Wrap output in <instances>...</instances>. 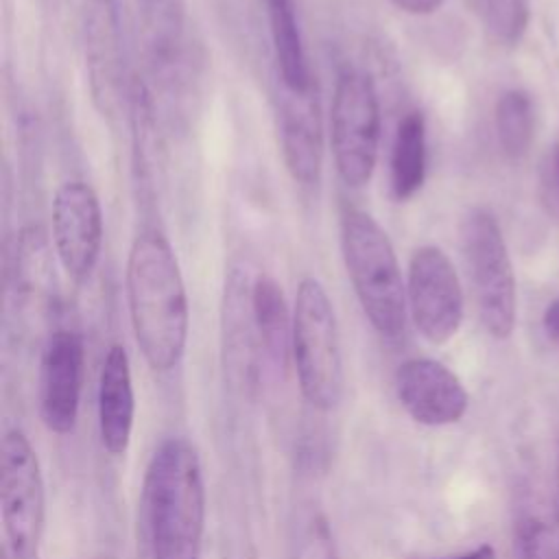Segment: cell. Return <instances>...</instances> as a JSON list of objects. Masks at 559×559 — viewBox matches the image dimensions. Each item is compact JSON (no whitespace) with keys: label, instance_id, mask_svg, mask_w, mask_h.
I'll return each mask as SVG.
<instances>
[{"label":"cell","instance_id":"cell-17","mask_svg":"<svg viewBox=\"0 0 559 559\" xmlns=\"http://www.w3.org/2000/svg\"><path fill=\"white\" fill-rule=\"evenodd\" d=\"M251 310L262 347L275 367H284L293 347V310H288L280 282L269 273H258L251 282Z\"/></svg>","mask_w":559,"mask_h":559},{"label":"cell","instance_id":"cell-25","mask_svg":"<svg viewBox=\"0 0 559 559\" xmlns=\"http://www.w3.org/2000/svg\"><path fill=\"white\" fill-rule=\"evenodd\" d=\"M445 0H391V4L408 15H430L441 9Z\"/></svg>","mask_w":559,"mask_h":559},{"label":"cell","instance_id":"cell-12","mask_svg":"<svg viewBox=\"0 0 559 559\" xmlns=\"http://www.w3.org/2000/svg\"><path fill=\"white\" fill-rule=\"evenodd\" d=\"M395 395L406 415L430 428L465 417L469 393L461 378L435 358H408L395 369Z\"/></svg>","mask_w":559,"mask_h":559},{"label":"cell","instance_id":"cell-22","mask_svg":"<svg viewBox=\"0 0 559 559\" xmlns=\"http://www.w3.org/2000/svg\"><path fill=\"white\" fill-rule=\"evenodd\" d=\"M290 559H341L325 513L310 511L299 520L290 542Z\"/></svg>","mask_w":559,"mask_h":559},{"label":"cell","instance_id":"cell-4","mask_svg":"<svg viewBox=\"0 0 559 559\" xmlns=\"http://www.w3.org/2000/svg\"><path fill=\"white\" fill-rule=\"evenodd\" d=\"M290 358L304 400L317 411H332L343 395V352L334 306L314 277H304L293 304Z\"/></svg>","mask_w":559,"mask_h":559},{"label":"cell","instance_id":"cell-24","mask_svg":"<svg viewBox=\"0 0 559 559\" xmlns=\"http://www.w3.org/2000/svg\"><path fill=\"white\" fill-rule=\"evenodd\" d=\"M542 328L546 338L559 347V297L550 299L542 314Z\"/></svg>","mask_w":559,"mask_h":559},{"label":"cell","instance_id":"cell-19","mask_svg":"<svg viewBox=\"0 0 559 559\" xmlns=\"http://www.w3.org/2000/svg\"><path fill=\"white\" fill-rule=\"evenodd\" d=\"M496 138L509 159H522L535 140V100L522 87L504 90L493 107Z\"/></svg>","mask_w":559,"mask_h":559},{"label":"cell","instance_id":"cell-28","mask_svg":"<svg viewBox=\"0 0 559 559\" xmlns=\"http://www.w3.org/2000/svg\"><path fill=\"white\" fill-rule=\"evenodd\" d=\"M142 2H144V7H159V4H168L173 0H142Z\"/></svg>","mask_w":559,"mask_h":559},{"label":"cell","instance_id":"cell-14","mask_svg":"<svg viewBox=\"0 0 559 559\" xmlns=\"http://www.w3.org/2000/svg\"><path fill=\"white\" fill-rule=\"evenodd\" d=\"M223 356L225 371L238 386H253L262 347L251 310V282L240 269H231L223 295Z\"/></svg>","mask_w":559,"mask_h":559},{"label":"cell","instance_id":"cell-27","mask_svg":"<svg viewBox=\"0 0 559 559\" xmlns=\"http://www.w3.org/2000/svg\"><path fill=\"white\" fill-rule=\"evenodd\" d=\"M555 483H557V493H559V441H557V452H555Z\"/></svg>","mask_w":559,"mask_h":559},{"label":"cell","instance_id":"cell-15","mask_svg":"<svg viewBox=\"0 0 559 559\" xmlns=\"http://www.w3.org/2000/svg\"><path fill=\"white\" fill-rule=\"evenodd\" d=\"M98 435L107 454L122 456L129 450L135 424V391L129 354L114 343L103 360L98 376Z\"/></svg>","mask_w":559,"mask_h":559},{"label":"cell","instance_id":"cell-13","mask_svg":"<svg viewBox=\"0 0 559 559\" xmlns=\"http://www.w3.org/2000/svg\"><path fill=\"white\" fill-rule=\"evenodd\" d=\"M277 103L280 146L286 170L299 186H317L323 170V124L317 83L304 92L282 87Z\"/></svg>","mask_w":559,"mask_h":559},{"label":"cell","instance_id":"cell-21","mask_svg":"<svg viewBox=\"0 0 559 559\" xmlns=\"http://www.w3.org/2000/svg\"><path fill=\"white\" fill-rule=\"evenodd\" d=\"M518 542L522 559H559V518L531 511L520 518Z\"/></svg>","mask_w":559,"mask_h":559},{"label":"cell","instance_id":"cell-26","mask_svg":"<svg viewBox=\"0 0 559 559\" xmlns=\"http://www.w3.org/2000/svg\"><path fill=\"white\" fill-rule=\"evenodd\" d=\"M441 559H498L496 548L491 544H480L472 550H465L461 555H452V557H441Z\"/></svg>","mask_w":559,"mask_h":559},{"label":"cell","instance_id":"cell-11","mask_svg":"<svg viewBox=\"0 0 559 559\" xmlns=\"http://www.w3.org/2000/svg\"><path fill=\"white\" fill-rule=\"evenodd\" d=\"M83 41L94 105L103 116H114L129 94L124 41L116 0H85Z\"/></svg>","mask_w":559,"mask_h":559},{"label":"cell","instance_id":"cell-8","mask_svg":"<svg viewBox=\"0 0 559 559\" xmlns=\"http://www.w3.org/2000/svg\"><path fill=\"white\" fill-rule=\"evenodd\" d=\"M408 314L417 332L432 345L456 336L463 323V288L448 253L437 245H421L408 262Z\"/></svg>","mask_w":559,"mask_h":559},{"label":"cell","instance_id":"cell-29","mask_svg":"<svg viewBox=\"0 0 559 559\" xmlns=\"http://www.w3.org/2000/svg\"><path fill=\"white\" fill-rule=\"evenodd\" d=\"M2 559H11V557H9V552H7V550H4V557H2Z\"/></svg>","mask_w":559,"mask_h":559},{"label":"cell","instance_id":"cell-5","mask_svg":"<svg viewBox=\"0 0 559 559\" xmlns=\"http://www.w3.org/2000/svg\"><path fill=\"white\" fill-rule=\"evenodd\" d=\"M461 249L485 332L496 341L509 338L518 321L515 273L502 229L489 210L476 207L463 218Z\"/></svg>","mask_w":559,"mask_h":559},{"label":"cell","instance_id":"cell-18","mask_svg":"<svg viewBox=\"0 0 559 559\" xmlns=\"http://www.w3.org/2000/svg\"><path fill=\"white\" fill-rule=\"evenodd\" d=\"M389 166L393 197L397 201L413 199L421 190L428 170V135L421 111L411 109L397 122Z\"/></svg>","mask_w":559,"mask_h":559},{"label":"cell","instance_id":"cell-16","mask_svg":"<svg viewBox=\"0 0 559 559\" xmlns=\"http://www.w3.org/2000/svg\"><path fill=\"white\" fill-rule=\"evenodd\" d=\"M264 7L269 17L277 81L284 90L290 92H304L312 87L317 81L310 70L299 28L297 0H264Z\"/></svg>","mask_w":559,"mask_h":559},{"label":"cell","instance_id":"cell-9","mask_svg":"<svg viewBox=\"0 0 559 559\" xmlns=\"http://www.w3.org/2000/svg\"><path fill=\"white\" fill-rule=\"evenodd\" d=\"M52 242L61 269L85 282L103 247V210L96 192L81 179L63 181L52 199Z\"/></svg>","mask_w":559,"mask_h":559},{"label":"cell","instance_id":"cell-20","mask_svg":"<svg viewBox=\"0 0 559 559\" xmlns=\"http://www.w3.org/2000/svg\"><path fill=\"white\" fill-rule=\"evenodd\" d=\"M480 15L487 33L502 46H515L531 20L528 0H480Z\"/></svg>","mask_w":559,"mask_h":559},{"label":"cell","instance_id":"cell-10","mask_svg":"<svg viewBox=\"0 0 559 559\" xmlns=\"http://www.w3.org/2000/svg\"><path fill=\"white\" fill-rule=\"evenodd\" d=\"M85 373V345L79 332L55 330L41 352L37 378V406L41 424L55 435L76 428Z\"/></svg>","mask_w":559,"mask_h":559},{"label":"cell","instance_id":"cell-23","mask_svg":"<svg viewBox=\"0 0 559 559\" xmlns=\"http://www.w3.org/2000/svg\"><path fill=\"white\" fill-rule=\"evenodd\" d=\"M539 192L548 212L559 218V142L550 144L542 157Z\"/></svg>","mask_w":559,"mask_h":559},{"label":"cell","instance_id":"cell-2","mask_svg":"<svg viewBox=\"0 0 559 559\" xmlns=\"http://www.w3.org/2000/svg\"><path fill=\"white\" fill-rule=\"evenodd\" d=\"M205 480L186 437L164 439L148 459L142 511L151 559H199L205 533Z\"/></svg>","mask_w":559,"mask_h":559},{"label":"cell","instance_id":"cell-1","mask_svg":"<svg viewBox=\"0 0 559 559\" xmlns=\"http://www.w3.org/2000/svg\"><path fill=\"white\" fill-rule=\"evenodd\" d=\"M127 301L133 336L146 365L157 373L175 369L188 343L190 306L179 260L157 229H142L131 242Z\"/></svg>","mask_w":559,"mask_h":559},{"label":"cell","instance_id":"cell-6","mask_svg":"<svg viewBox=\"0 0 559 559\" xmlns=\"http://www.w3.org/2000/svg\"><path fill=\"white\" fill-rule=\"evenodd\" d=\"M380 100L369 74L345 68L334 85L330 105L332 157L341 181L362 188L371 181L380 148Z\"/></svg>","mask_w":559,"mask_h":559},{"label":"cell","instance_id":"cell-7","mask_svg":"<svg viewBox=\"0 0 559 559\" xmlns=\"http://www.w3.org/2000/svg\"><path fill=\"white\" fill-rule=\"evenodd\" d=\"M0 515L4 550L11 559H41L46 531V487L37 452L20 428L2 437Z\"/></svg>","mask_w":559,"mask_h":559},{"label":"cell","instance_id":"cell-3","mask_svg":"<svg viewBox=\"0 0 559 559\" xmlns=\"http://www.w3.org/2000/svg\"><path fill=\"white\" fill-rule=\"evenodd\" d=\"M341 253L356 299L371 328L395 338L406 328L408 301L395 249L380 223L365 210H345Z\"/></svg>","mask_w":559,"mask_h":559}]
</instances>
